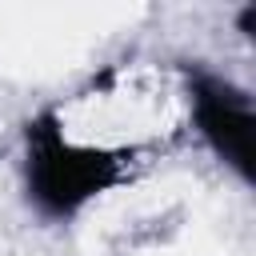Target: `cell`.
<instances>
[{
  "label": "cell",
  "instance_id": "obj_1",
  "mask_svg": "<svg viewBox=\"0 0 256 256\" xmlns=\"http://www.w3.org/2000/svg\"><path fill=\"white\" fill-rule=\"evenodd\" d=\"M192 116L208 132V140L220 148L224 160H232L240 172H248L252 156V112L248 100L220 88V84H200L192 88Z\"/></svg>",
  "mask_w": 256,
  "mask_h": 256
}]
</instances>
